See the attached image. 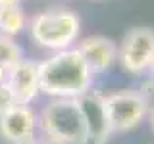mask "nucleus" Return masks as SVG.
Returning <instances> with one entry per match:
<instances>
[{
  "instance_id": "nucleus-1",
  "label": "nucleus",
  "mask_w": 154,
  "mask_h": 144,
  "mask_svg": "<svg viewBox=\"0 0 154 144\" xmlns=\"http://www.w3.org/2000/svg\"><path fill=\"white\" fill-rule=\"evenodd\" d=\"M41 92L54 98H79L91 90L93 71L85 64L77 48L56 52L45 62H38Z\"/></svg>"
},
{
  "instance_id": "nucleus-2",
  "label": "nucleus",
  "mask_w": 154,
  "mask_h": 144,
  "mask_svg": "<svg viewBox=\"0 0 154 144\" xmlns=\"http://www.w3.org/2000/svg\"><path fill=\"white\" fill-rule=\"evenodd\" d=\"M42 133L48 140L58 144H87L85 117L77 98H56L45 106L38 117Z\"/></svg>"
},
{
  "instance_id": "nucleus-3",
  "label": "nucleus",
  "mask_w": 154,
  "mask_h": 144,
  "mask_svg": "<svg viewBox=\"0 0 154 144\" xmlns=\"http://www.w3.org/2000/svg\"><path fill=\"white\" fill-rule=\"evenodd\" d=\"M79 29L81 21L77 14L66 8H56L37 14L29 23L31 38L37 42V46L54 52L71 48V44L79 37Z\"/></svg>"
},
{
  "instance_id": "nucleus-4",
  "label": "nucleus",
  "mask_w": 154,
  "mask_h": 144,
  "mask_svg": "<svg viewBox=\"0 0 154 144\" xmlns=\"http://www.w3.org/2000/svg\"><path fill=\"white\" fill-rule=\"evenodd\" d=\"M110 133H127L148 115L150 104L141 90H118L104 96Z\"/></svg>"
},
{
  "instance_id": "nucleus-5",
  "label": "nucleus",
  "mask_w": 154,
  "mask_h": 144,
  "mask_svg": "<svg viewBox=\"0 0 154 144\" xmlns=\"http://www.w3.org/2000/svg\"><path fill=\"white\" fill-rule=\"evenodd\" d=\"M154 58V31L148 27H135L125 33L122 46L118 48V60L127 73L141 75L148 71Z\"/></svg>"
},
{
  "instance_id": "nucleus-6",
  "label": "nucleus",
  "mask_w": 154,
  "mask_h": 144,
  "mask_svg": "<svg viewBox=\"0 0 154 144\" xmlns=\"http://www.w3.org/2000/svg\"><path fill=\"white\" fill-rule=\"evenodd\" d=\"M8 88L12 90L14 98L17 104L29 106V102L38 96L41 92V83H38V62L25 60L23 58L19 64H16L12 69L6 71Z\"/></svg>"
},
{
  "instance_id": "nucleus-7",
  "label": "nucleus",
  "mask_w": 154,
  "mask_h": 144,
  "mask_svg": "<svg viewBox=\"0 0 154 144\" xmlns=\"http://www.w3.org/2000/svg\"><path fill=\"white\" fill-rule=\"evenodd\" d=\"M37 121V115L29 106L16 104L0 115V134L12 144H29L35 136Z\"/></svg>"
},
{
  "instance_id": "nucleus-8",
  "label": "nucleus",
  "mask_w": 154,
  "mask_h": 144,
  "mask_svg": "<svg viewBox=\"0 0 154 144\" xmlns=\"http://www.w3.org/2000/svg\"><path fill=\"white\" fill-rule=\"evenodd\" d=\"M77 102L81 106L87 133H89V142L87 144H104L110 136V125H108V117H106L104 96L89 90L83 96H79Z\"/></svg>"
},
{
  "instance_id": "nucleus-9",
  "label": "nucleus",
  "mask_w": 154,
  "mask_h": 144,
  "mask_svg": "<svg viewBox=\"0 0 154 144\" xmlns=\"http://www.w3.org/2000/svg\"><path fill=\"white\" fill-rule=\"evenodd\" d=\"M79 50V54L83 56L85 64L89 65V69L96 73H104L106 69H110L112 64L118 60V44L108 37H87L85 40H81L75 46Z\"/></svg>"
},
{
  "instance_id": "nucleus-10",
  "label": "nucleus",
  "mask_w": 154,
  "mask_h": 144,
  "mask_svg": "<svg viewBox=\"0 0 154 144\" xmlns=\"http://www.w3.org/2000/svg\"><path fill=\"white\" fill-rule=\"evenodd\" d=\"M25 27H27V16L19 4L0 6V35L16 37Z\"/></svg>"
},
{
  "instance_id": "nucleus-11",
  "label": "nucleus",
  "mask_w": 154,
  "mask_h": 144,
  "mask_svg": "<svg viewBox=\"0 0 154 144\" xmlns=\"http://www.w3.org/2000/svg\"><path fill=\"white\" fill-rule=\"evenodd\" d=\"M23 60V50L17 42H14L12 37L0 35V67L4 69H12L16 64Z\"/></svg>"
},
{
  "instance_id": "nucleus-12",
  "label": "nucleus",
  "mask_w": 154,
  "mask_h": 144,
  "mask_svg": "<svg viewBox=\"0 0 154 144\" xmlns=\"http://www.w3.org/2000/svg\"><path fill=\"white\" fill-rule=\"evenodd\" d=\"M16 104L17 102H16V98H14L12 90L8 88L6 83H2V85H0V115L6 113L8 110H12Z\"/></svg>"
},
{
  "instance_id": "nucleus-13",
  "label": "nucleus",
  "mask_w": 154,
  "mask_h": 144,
  "mask_svg": "<svg viewBox=\"0 0 154 144\" xmlns=\"http://www.w3.org/2000/svg\"><path fill=\"white\" fill-rule=\"evenodd\" d=\"M19 4V0H0V6H16Z\"/></svg>"
},
{
  "instance_id": "nucleus-14",
  "label": "nucleus",
  "mask_w": 154,
  "mask_h": 144,
  "mask_svg": "<svg viewBox=\"0 0 154 144\" xmlns=\"http://www.w3.org/2000/svg\"><path fill=\"white\" fill-rule=\"evenodd\" d=\"M4 81H6V69H4V67H0V85H2Z\"/></svg>"
},
{
  "instance_id": "nucleus-15",
  "label": "nucleus",
  "mask_w": 154,
  "mask_h": 144,
  "mask_svg": "<svg viewBox=\"0 0 154 144\" xmlns=\"http://www.w3.org/2000/svg\"><path fill=\"white\" fill-rule=\"evenodd\" d=\"M150 127H152V131H154V108H152V112H150Z\"/></svg>"
},
{
  "instance_id": "nucleus-16",
  "label": "nucleus",
  "mask_w": 154,
  "mask_h": 144,
  "mask_svg": "<svg viewBox=\"0 0 154 144\" xmlns=\"http://www.w3.org/2000/svg\"><path fill=\"white\" fill-rule=\"evenodd\" d=\"M148 71H150L152 77H154V58H152V62H150V67H148Z\"/></svg>"
},
{
  "instance_id": "nucleus-17",
  "label": "nucleus",
  "mask_w": 154,
  "mask_h": 144,
  "mask_svg": "<svg viewBox=\"0 0 154 144\" xmlns=\"http://www.w3.org/2000/svg\"><path fill=\"white\" fill-rule=\"evenodd\" d=\"M38 144H58V142H52V140H48V138H46V140H42V142H38Z\"/></svg>"
}]
</instances>
